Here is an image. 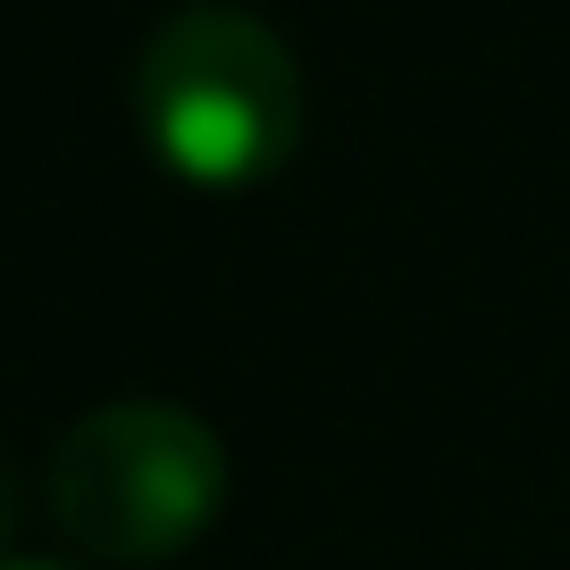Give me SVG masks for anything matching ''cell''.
I'll list each match as a JSON object with an SVG mask.
<instances>
[{
  "instance_id": "cell-4",
  "label": "cell",
  "mask_w": 570,
  "mask_h": 570,
  "mask_svg": "<svg viewBox=\"0 0 570 570\" xmlns=\"http://www.w3.org/2000/svg\"><path fill=\"white\" fill-rule=\"evenodd\" d=\"M0 570H59V562H0Z\"/></svg>"
},
{
  "instance_id": "cell-3",
  "label": "cell",
  "mask_w": 570,
  "mask_h": 570,
  "mask_svg": "<svg viewBox=\"0 0 570 570\" xmlns=\"http://www.w3.org/2000/svg\"><path fill=\"white\" fill-rule=\"evenodd\" d=\"M18 503H26V487H18V453H9V436H0V537L18 529Z\"/></svg>"
},
{
  "instance_id": "cell-2",
  "label": "cell",
  "mask_w": 570,
  "mask_h": 570,
  "mask_svg": "<svg viewBox=\"0 0 570 570\" xmlns=\"http://www.w3.org/2000/svg\"><path fill=\"white\" fill-rule=\"evenodd\" d=\"M42 495L59 537L92 562H168L227 503V445L168 394H109L59 428Z\"/></svg>"
},
{
  "instance_id": "cell-1",
  "label": "cell",
  "mask_w": 570,
  "mask_h": 570,
  "mask_svg": "<svg viewBox=\"0 0 570 570\" xmlns=\"http://www.w3.org/2000/svg\"><path fill=\"white\" fill-rule=\"evenodd\" d=\"M126 101L185 185H261L294 160L311 118L294 42L235 0L168 9L126 59Z\"/></svg>"
}]
</instances>
